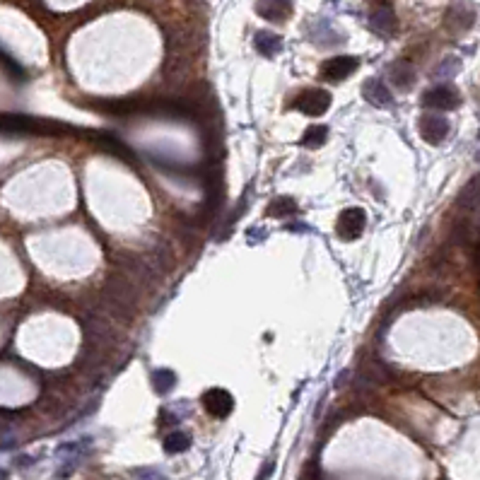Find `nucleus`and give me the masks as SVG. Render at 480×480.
Instances as JSON below:
<instances>
[{
  "instance_id": "a211bd4d",
  "label": "nucleus",
  "mask_w": 480,
  "mask_h": 480,
  "mask_svg": "<svg viewBox=\"0 0 480 480\" xmlns=\"http://www.w3.org/2000/svg\"><path fill=\"white\" fill-rule=\"evenodd\" d=\"M273 468H276V461H268L266 466H263V471H261V476H258V480H268V478H271Z\"/></svg>"
},
{
  "instance_id": "f3484780",
  "label": "nucleus",
  "mask_w": 480,
  "mask_h": 480,
  "mask_svg": "<svg viewBox=\"0 0 480 480\" xmlns=\"http://www.w3.org/2000/svg\"><path fill=\"white\" fill-rule=\"evenodd\" d=\"M138 480H166L160 471H153V468H145V471H138Z\"/></svg>"
},
{
  "instance_id": "ddd939ff",
  "label": "nucleus",
  "mask_w": 480,
  "mask_h": 480,
  "mask_svg": "<svg viewBox=\"0 0 480 480\" xmlns=\"http://www.w3.org/2000/svg\"><path fill=\"white\" fill-rule=\"evenodd\" d=\"M389 77L399 90H408L415 80V70L408 61H396L394 66L389 68Z\"/></svg>"
},
{
  "instance_id": "9b49d317",
  "label": "nucleus",
  "mask_w": 480,
  "mask_h": 480,
  "mask_svg": "<svg viewBox=\"0 0 480 480\" xmlns=\"http://www.w3.org/2000/svg\"><path fill=\"white\" fill-rule=\"evenodd\" d=\"M253 46H256V51L261 53V56L273 58L282 51V37H278L276 32H268V29H261V32H256V37H253Z\"/></svg>"
},
{
  "instance_id": "20e7f679",
  "label": "nucleus",
  "mask_w": 480,
  "mask_h": 480,
  "mask_svg": "<svg viewBox=\"0 0 480 480\" xmlns=\"http://www.w3.org/2000/svg\"><path fill=\"white\" fill-rule=\"evenodd\" d=\"M360 61L355 56H336L328 58L326 63L321 66V77L328 82H343L345 77H350L352 73L357 70Z\"/></svg>"
},
{
  "instance_id": "7ed1b4c3",
  "label": "nucleus",
  "mask_w": 480,
  "mask_h": 480,
  "mask_svg": "<svg viewBox=\"0 0 480 480\" xmlns=\"http://www.w3.org/2000/svg\"><path fill=\"white\" fill-rule=\"evenodd\" d=\"M423 104L428 109L437 111H452L461 104V95L454 85H434L423 95Z\"/></svg>"
},
{
  "instance_id": "1a4fd4ad",
  "label": "nucleus",
  "mask_w": 480,
  "mask_h": 480,
  "mask_svg": "<svg viewBox=\"0 0 480 480\" xmlns=\"http://www.w3.org/2000/svg\"><path fill=\"white\" fill-rule=\"evenodd\" d=\"M362 97H365L369 104L379 106V109H384V106H391L394 104V97H391V90L384 85L381 80H367L365 85H362Z\"/></svg>"
},
{
  "instance_id": "6e6552de",
  "label": "nucleus",
  "mask_w": 480,
  "mask_h": 480,
  "mask_svg": "<svg viewBox=\"0 0 480 480\" xmlns=\"http://www.w3.org/2000/svg\"><path fill=\"white\" fill-rule=\"evenodd\" d=\"M369 27L381 37H389L391 32H396V12L391 8V3H376L374 10L369 12Z\"/></svg>"
},
{
  "instance_id": "39448f33",
  "label": "nucleus",
  "mask_w": 480,
  "mask_h": 480,
  "mask_svg": "<svg viewBox=\"0 0 480 480\" xmlns=\"http://www.w3.org/2000/svg\"><path fill=\"white\" fill-rule=\"evenodd\" d=\"M203 408L208 410L213 418L222 420L234 410V399H232V394L224 389H210L203 394Z\"/></svg>"
},
{
  "instance_id": "f257e3e1",
  "label": "nucleus",
  "mask_w": 480,
  "mask_h": 480,
  "mask_svg": "<svg viewBox=\"0 0 480 480\" xmlns=\"http://www.w3.org/2000/svg\"><path fill=\"white\" fill-rule=\"evenodd\" d=\"M328 106H331V95H328L326 90H319V87L305 90L302 95L295 97V102H292V109L302 111V114L311 116V119L323 116L328 111Z\"/></svg>"
},
{
  "instance_id": "f03ea898",
  "label": "nucleus",
  "mask_w": 480,
  "mask_h": 480,
  "mask_svg": "<svg viewBox=\"0 0 480 480\" xmlns=\"http://www.w3.org/2000/svg\"><path fill=\"white\" fill-rule=\"evenodd\" d=\"M367 227V213L362 208H347L338 215L336 222V234L343 239V242H352L357 239Z\"/></svg>"
},
{
  "instance_id": "dca6fc26",
  "label": "nucleus",
  "mask_w": 480,
  "mask_h": 480,
  "mask_svg": "<svg viewBox=\"0 0 480 480\" xmlns=\"http://www.w3.org/2000/svg\"><path fill=\"white\" fill-rule=\"evenodd\" d=\"M174 384H176V374L171 369H155L153 372V386L160 396L169 394V391L174 389Z\"/></svg>"
},
{
  "instance_id": "aec40b11",
  "label": "nucleus",
  "mask_w": 480,
  "mask_h": 480,
  "mask_svg": "<svg viewBox=\"0 0 480 480\" xmlns=\"http://www.w3.org/2000/svg\"><path fill=\"white\" fill-rule=\"evenodd\" d=\"M476 157H478V160H480V150H478V155H476Z\"/></svg>"
},
{
  "instance_id": "423d86ee",
  "label": "nucleus",
  "mask_w": 480,
  "mask_h": 480,
  "mask_svg": "<svg viewBox=\"0 0 480 480\" xmlns=\"http://www.w3.org/2000/svg\"><path fill=\"white\" fill-rule=\"evenodd\" d=\"M420 135H423L425 143L430 145H439L444 138L449 135V121L444 116H437V114H425L420 119Z\"/></svg>"
},
{
  "instance_id": "6ab92c4d",
  "label": "nucleus",
  "mask_w": 480,
  "mask_h": 480,
  "mask_svg": "<svg viewBox=\"0 0 480 480\" xmlns=\"http://www.w3.org/2000/svg\"><path fill=\"white\" fill-rule=\"evenodd\" d=\"M0 480H8V471H3V468H0Z\"/></svg>"
},
{
  "instance_id": "4468645a",
  "label": "nucleus",
  "mask_w": 480,
  "mask_h": 480,
  "mask_svg": "<svg viewBox=\"0 0 480 480\" xmlns=\"http://www.w3.org/2000/svg\"><path fill=\"white\" fill-rule=\"evenodd\" d=\"M164 452L166 454H184L191 449V434L184 432V430H174L164 437Z\"/></svg>"
},
{
  "instance_id": "0eeeda50",
  "label": "nucleus",
  "mask_w": 480,
  "mask_h": 480,
  "mask_svg": "<svg viewBox=\"0 0 480 480\" xmlns=\"http://www.w3.org/2000/svg\"><path fill=\"white\" fill-rule=\"evenodd\" d=\"M256 12L268 22H287L295 12L292 0H256Z\"/></svg>"
},
{
  "instance_id": "f8f14e48",
  "label": "nucleus",
  "mask_w": 480,
  "mask_h": 480,
  "mask_svg": "<svg viewBox=\"0 0 480 480\" xmlns=\"http://www.w3.org/2000/svg\"><path fill=\"white\" fill-rule=\"evenodd\" d=\"M297 213H300V205H297V200L290 198V195H280V198L271 200V205L266 208L268 218H278V220L292 218V215H297Z\"/></svg>"
},
{
  "instance_id": "9d476101",
  "label": "nucleus",
  "mask_w": 480,
  "mask_h": 480,
  "mask_svg": "<svg viewBox=\"0 0 480 480\" xmlns=\"http://www.w3.org/2000/svg\"><path fill=\"white\" fill-rule=\"evenodd\" d=\"M473 19H476V12L466 3H459L447 12V27L452 32H466L473 27Z\"/></svg>"
},
{
  "instance_id": "2eb2a0df",
  "label": "nucleus",
  "mask_w": 480,
  "mask_h": 480,
  "mask_svg": "<svg viewBox=\"0 0 480 480\" xmlns=\"http://www.w3.org/2000/svg\"><path fill=\"white\" fill-rule=\"evenodd\" d=\"M326 140H328V128H326V126H321V124L309 126V128L305 131V135H302V145H305V148H309V150L321 148Z\"/></svg>"
}]
</instances>
